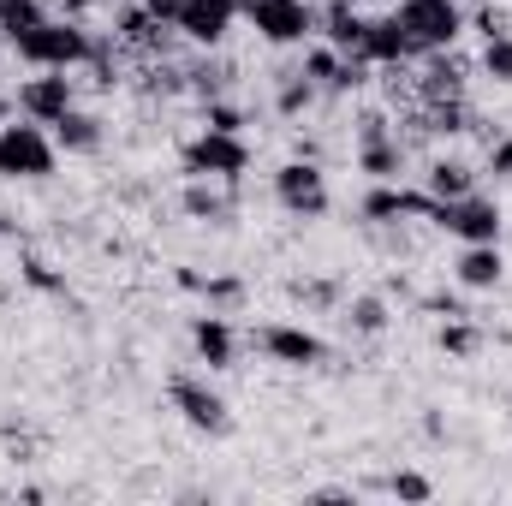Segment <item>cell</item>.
Segmentation results:
<instances>
[{
    "label": "cell",
    "mask_w": 512,
    "mask_h": 506,
    "mask_svg": "<svg viewBox=\"0 0 512 506\" xmlns=\"http://www.w3.org/2000/svg\"><path fill=\"white\" fill-rule=\"evenodd\" d=\"M6 42L30 72H84L90 54H96V36L78 18H42V24H30V30L6 36Z\"/></svg>",
    "instance_id": "cell-1"
},
{
    "label": "cell",
    "mask_w": 512,
    "mask_h": 506,
    "mask_svg": "<svg viewBox=\"0 0 512 506\" xmlns=\"http://www.w3.org/2000/svg\"><path fill=\"white\" fill-rule=\"evenodd\" d=\"M54 167H60V143H54L48 126H36V120H24V114H12V120L0 126V179L36 185V179H48Z\"/></svg>",
    "instance_id": "cell-2"
},
{
    "label": "cell",
    "mask_w": 512,
    "mask_h": 506,
    "mask_svg": "<svg viewBox=\"0 0 512 506\" xmlns=\"http://www.w3.org/2000/svg\"><path fill=\"white\" fill-rule=\"evenodd\" d=\"M179 167L185 179H221V185H239L251 173V143L245 131H197L185 149H179Z\"/></svg>",
    "instance_id": "cell-3"
},
{
    "label": "cell",
    "mask_w": 512,
    "mask_h": 506,
    "mask_svg": "<svg viewBox=\"0 0 512 506\" xmlns=\"http://www.w3.org/2000/svg\"><path fill=\"white\" fill-rule=\"evenodd\" d=\"M393 18H399V30L411 36L417 60H423V54H441V48H459V36H465V24H471L459 0H399Z\"/></svg>",
    "instance_id": "cell-4"
},
{
    "label": "cell",
    "mask_w": 512,
    "mask_h": 506,
    "mask_svg": "<svg viewBox=\"0 0 512 506\" xmlns=\"http://www.w3.org/2000/svg\"><path fill=\"white\" fill-rule=\"evenodd\" d=\"M429 221H435L441 233H453L459 245H501V227H507L501 203L483 197V191H465V197H453V203H435Z\"/></svg>",
    "instance_id": "cell-5"
},
{
    "label": "cell",
    "mask_w": 512,
    "mask_h": 506,
    "mask_svg": "<svg viewBox=\"0 0 512 506\" xmlns=\"http://www.w3.org/2000/svg\"><path fill=\"white\" fill-rule=\"evenodd\" d=\"M245 18L268 48H304L316 36V0H245Z\"/></svg>",
    "instance_id": "cell-6"
},
{
    "label": "cell",
    "mask_w": 512,
    "mask_h": 506,
    "mask_svg": "<svg viewBox=\"0 0 512 506\" xmlns=\"http://www.w3.org/2000/svg\"><path fill=\"white\" fill-rule=\"evenodd\" d=\"M245 18V0H179L173 12V36L191 48H221Z\"/></svg>",
    "instance_id": "cell-7"
},
{
    "label": "cell",
    "mask_w": 512,
    "mask_h": 506,
    "mask_svg": "<svg viewBox=\"0 0 512 506\" xmlns=\"http://www.w3.org/2000/svg\"><path fill=\"white\" fill-rule=\"evenodd\" d=\"M251 346L262 358L286 364V370H316V364H328V340H322L316 328H304V322H262L251 334Z\"/></svg>",
    "instance_id": "cell-8"
},
{
    "label": "cell",
    "mask_w": 512,
    "mask_h": 506,
    "mask_svg": "<svg viewBox=\"0 0 512 506\" xmlns=\"http://www.w3.org/2000/svg\"><path fill=\"white\" fill-rule=\"evenodd\" d=\"M12 102H18L24 120L54 126V120H66V114L78 108V78H72V72H30V78H18Z\"/></svg>",
    "instance_id": "cell-9"
},
{
    "label": "cell",
    "mask_w": 512,
    "mask_h": 506,
    "mask_svg": "<svg viewBox=\"0 0 512 506\" xmlns=\"http://www.w3.org/2000/svg\"><path fill=\"white\" fill-rule=\"evenodd\" d=\"M274 203H280L292 221H322L334 197H328V179H322V167L298 155V161H286V167L274 173Z\"/></svg>",
    "instance_id": "cell-10"
},
{
    "label": "cell",
    "mask_w": 512,
    "mask_h": 506,
    "mask_svg": "<svg viewBox=\"0 0 512 506\" xmlns=\"http://www.w3.org/2000/svg\"><path fill=\"white\" fill-rule=\"evenodd\" d=\"M167 399H173V411H179L191 429H203V435H227V429H233V411H227V399L209 387V376H173L167 381Z\"/></svg>",
    "instance_id": "cell-11"
},
{
    "label": "cell",
    "mask_w": 512,
    "mask_h": 506,
    "mask_svg": "<svg viewBox=\"0 0 512 506\" xmlns=\"http://www.w3.org/2000/svg\"><path fill=\"white\" fill-rule=\"evenodd\" d=\"M358 167H364L376 185L405 179V143H399V131L387 126V114H364V120H358Z\"/></svg>",
    "instance_id": "cell-12"
},
{
    "label": "cell",
    "mask_w": 512,
    "mask_h": 506,
    "mask_svg": "<svg viewBox=\"0 0 512 506\" xmlns=\"http://www.w3.org/2000/svg\"><path fill=\"white\" fill-rule=\"evenodd\" d=\"M435 215V197L429 191H411V185H370L364 197V221L370 227H399V221H429Z\"/></svg>",
    "instance_id": "cell-13"
},
{
    "label": "cell",
    "mask_w": 512,
    "mask_h": 506,
    "mask_svg": "<svg viewBox=\"0 0 512 506\" xmlns=\"http://www.w3.org/2000/svg\"><path fill=\"white\" fill-rule=\"evenodd\" d=\"M191 346H197V364H209V370H233V364H239V352H245V340H239L233 316H221V310L191 316Z\"/></svg>",
    "instance_id": "cell-14"
},
{
    "label": "cell",
    "mask_w": 512,
    "mask_h": 506,
    "mask_svg": "<svg viewBox=\"0 0 512 506\" xmlns=\"http://www.w3.org/2000/svg\"><path fill=\"white\" fill-rule=\"evenodd\" d=\"M358 60H364V66H382V72H399V66H411V60H417V48H411V36L399 30V18L387 12V18H364Z\"/></svg>",
    "instance_id": "cell-15"
},
{
    "label": "cell",
    "mask_w": 512,
    "mask_h": 506,
    "mask_svg": "<svg viewBox=\"0 0 512 506\" xmlns=\"http://www.w3.org/2000/svg\"><path fill=\"white\" fill-rule=\"evenodd\" d=\"M316 36H322L328 48H340V54H358V42H364V6H358V0H328V6H316Z\"/></svg>",
    "instance_id": "cell-16"
},
{
    "label": "cell",
    "mask_w": 512,
    "mask_h": 506,
    "mask_svg": "<svg viewBox=\"0 0 512 506\" xmlns=\"http://www.w3.org/2000/svg\"><path fill=\"white\" fill-rule=\"evenodd\" d=\"M179 286H185V292H197V298H203V310H221V316L245 310V298H251L239 274H197V268H179Z\"/></svg>",
    "instance_id": "cell-17"
},
{
    "label": "cell",
    "mask_w": 512,
    "mask_h": 506,
    "mask_svg": "<svg viewBox=\"0 0 512 506\" xmlns=\"http://www.w3.org/2000/svg\"><path fill=\"white\" fill-rule=\"evenodd\" d=\"M453 280L465 292H495L507 280V262H501V245H465L459 262H453Z\"/></svg>",
    "instance_id": "cell-18"
},
{
    "label": "cell",
    "mask_w": 512,
    "mask_h": 506,
    "mask_svg": "<svg viewBox=\"0 0 512 506\" xmlns=\"http://www.w3.org/2000/svg\"><path fill=\"white\" fill-rule=\"evenodd\" d=\"M48 131H54L60 155H96V149H102V137H108V131H102V120H96L90 108H72L66 120H54Z\"/></svg>",
    "instance_id": "cell-19"
},
{
    "label": "cell",
    "mask_w": 512,
    "mask_h": 506,
    "mask_svg": "<svg viewBox=\"0 0 512 506\" xmlns=\"http://www.w3.org/2000/svg\"><path fill=\"white\" fill-rule=\"evenodd\" d=\"M423 191H429L435 203H453V197L477 191V173H471L465 161H447V155H435V161L423 167Z\"/></svg>",
    "instance_id": "cell-20"
},
{
    "label": "cell",
    "mask_w": 512,
    "mask_h": 506,
    "mask_svg": "<svg viewBox=\"0 0 512 506\" xmlns=\"http://www.w3.org/2000/svg\"><path fill=\"white\" fill-rule=\"evenodd\" d=\"M179 209H185L191 221H227V215H233V197L221 191V179H191L185 197H179Z\"/></svg>",
    "instance_id": "cell-21"
},
{
    "label": "cell",
    "mask_w": 512,
    "mask_h": 506,
    "mask_svg": "<svg viewBox=\"0 0 512 506\" xmlns=\"http://www.w3.org/2000/svg\"><path fill=\"white\" fill-rule=\"evenodd\" d=\"M387 322H393V310H387L382 292H358V298L346 304V328H352V334H364V340L387 334Z\"/></svg>",
    "instance_id": "cell-22"
},
{
    "label": "cell",
    "mask_w": 512,
    "mask_h": 506,
    "mask_svg": "<svg viewBox=\"0 0 512 506\" xmlns=\"http://www.w3.org/2000/svg\"><path fill=\"white\" fill-rule=\"evenodd\" d=\"M435 340H441V352H447V358H477V352H483V328H477V322H465V316H447Z\"/></svg>",
    "instance_id": "cell-23"
},
{
    "label": "cell",
    "mask_w": 512,
    "mask_h": 506,
    "mask_svg": "<svg viewBox=\"0 0 512 506\" xmlns=\"http://www.w3.org/2000/svg\"><path fill=\"white\" fill-rule=\"evenodd\" d=\"M316 96H322V90H316L304 72H286V78H280V96H274V108H280L286 120H298V114H310V102H316Z\"/></svg>",
    "instance_id": "cell-24"
},
{
    "label": "cell",
    "mask_w": 512,
    "mask_h": 506,
    "mask_svg": "<svg viewBox=\"0 0 512 506\" xmlns=\"http://www.w3.org/2000/svg\"><path fill=\"white\" fill-rule=\"evenodd\" d=\"M18 280L30 286V292H48V298H66V274L48 262V256H24L18 262Z\"/></svg>",
    "instance_id": "cell-25"
},
{
    "label": "cell",
    "mask_w": 512,
    "mask_h": 506,
    "mask_svg": "<svg viewBox=\"0 0 512 506\" xmlns=\"http://www.w3.org/2000/svg\"><path fill=\"white\" fill-rule=\"evenodd\" d=\"M495 84H512V30H501V36H489L483 42V60H477Z\"/></svg>",
    "instance_id": "cell-26"
},
{
    "label": "cell",
    "mask_w": 512,
    "mask_h": 506,
    "mask_svg": "<svg viewBox=\"0 0 512 506\" xmlns=\"http://www.w3.org/2000/svg\"><path fill=\"white\" fill-rule=\"evenodd\" d=\"M42 18H48L42 0H0V30H6V36H18V30H30V24H42Z\"/></svg>",
    "instance_id": "cell-27"
},
{
    "label": "cell",
    "mask_w": 512,
    "mask_h": 506,
    "mask_svg": "<svg viewBox=\"0 0 512 506\" xmlns=\"http://www.w3.org/2000/svg\"><path fill=\"white\" fill-rule=\"evenodd\" d=\"M387 495H393V501H429L435 483H429L423 471H393V477H387Z\"/></svg>",
    "instance_id": "cell-28"
},
{
    "label": "cell",
    "mask_w": 512,
    "mask_h": 506,
    "mask_svg": "<svg viewBox=\"0 0 512 506\" xmlns=\"http://www.w3.org/2000/svg\"><path fill=\"white\" fill-rule=\"evenodd\" d=\"M203 126L209 131H245V108L215 96V102H203Z\"/></svg>",
    "instance_id": "cell-29"
},
{
    "label": "cell",
    "mask_w": 512,
    "mask_h": 506,
    "mask_svg": "<svg viewBox=\"0 0 512 506\" xmlns=\"http://www.w3.org/2000/svg\"><path fill=\"white\" fill-rule=\"evenodd\" d=\"M292 298H298V304H334L340 286H334V280H292Z\"/></svg>",
    "instance_id": "cell-30"
},
{
    "label": "cell",
    "mask_w": 512,
    "mask_h": 506,
    "mask_svg": "<svg viewBox=\"0 0 512 506\" xmlns=\"http://www.w3.org/2000/svg\"><path fill=\"white\" fill-rule=\"evenodd\" d=\"M489 173H495V179H512V137L489 143Z\"/></svg>",
    "instance_id": "cell-31"
},
{
    "label": "cell",
    "mask_w": 512,
    "mask_h": 506,
    "mask_svg": "<svg viewBox=\"0 0 512 506\" xmlns=\"http://www.w3.org/2000/svg\"><path fill=\"white\" fill-rule=\"evenodd\" d=\"M143 6H149V12H155L161 24H173V12H179V0H143Z\"/></svg>",
    "instance_id": "cell-32"
},
{
    "label": "cell",
    "mask_w": 512,
    "mask_h": 506,
    "mask_svg": "<svg viewBox=\"0 0 512 506\" xmlns=\"http://www.w3.org/2000/svg\"><path fill=\"white\" fill-rule=\"evenodd\" d=\"M12 114H18V102H12V90H6V84H0V126H6V120H12Z\"/></svg>",
    "instance_id": "cell-33"
},
{
    "label": "cell",
    "mask_w": 512,
    "mask_h": 506,
    "mask_svg": "<svg viewBox=\"0 0 512 506\" xmlns=\"http://www.w3.org/2000/svg\"><path fill=\"white\" fill-rule=\"evenodd\" d=\"M90 6H96V0H66V12H72V18H78V12H90Z\"/></svg>",
    "instance_id": "cell-34"
},
{
    "label": "cell",
    "mask_w": 512,
    "mask_h": 506,
    "mask_svg": "<svg viewBox=\"0 0 512 506\" xmlns=\"http://www.w3.org/2000/svg\"><path fill=\"white\" fill-rule=\"evenodd\" d=\"M6 233H12V215H6V209H0V239H6Z\"/></svg>",
    "instance_id": "cell-35"
},
{
    "label": "cell",
    "mask_w": 512,
    "mask_h": 506,
    "mask_svg": "<svg viewBox=\"0 0 512 506\" xmlns=\"http://www.w3.org/2000/svg\"><path fill=\"white\" fill-rule=\"evenodd\" d=\"M358 6H382V0H358Z\"/></svg>",
    "instance_id": "cell-36"
},
{
    "label": "cell",
    "mask_w": 512,
    "mask_h": 506,
    "mask_svg": "<svg viewBox=\"0 0 512 506\" xmlns=\"http://www.w3.org/2000/svg\"><path fill=\"white\" fill-rule=\"evenodd\" d=\"M0 36H6V30H0Z\"/></svg>",
    "instance_id": "cell-37"
}]
</instances>
